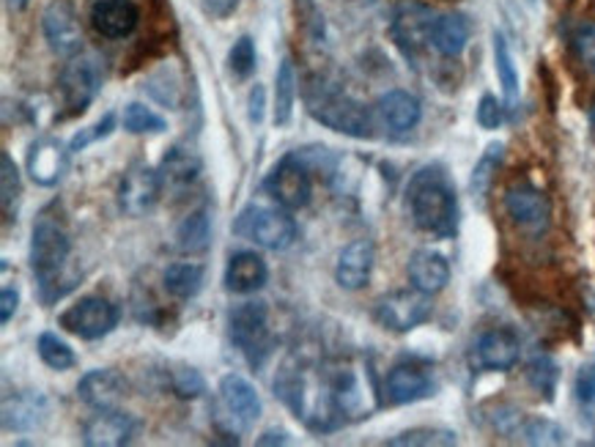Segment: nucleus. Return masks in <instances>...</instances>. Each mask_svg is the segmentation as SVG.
<instances>
[{
  "label": "nucleus",
  "mask_w": 595,
  "mask_h": 447,
  "mask_svg": "<svg viewBox=\"0 0 595 447\" xmlns=\"http://www.w3.org/2000/svg\"><path fill=\"white\" fill-rule=\"evenodd\" d=\"M275 392L291 409L294 417L302 420L316 434H330L346 423L332 392L330 365H321V370L299 363L283 365L275 379Z\"/></svg>",
  "instance_id": "nucleus-1"
},
{
  "label": "nucleus",
  "mask_w": 595,
  "mask_h": 447,
  "mask_svg": "<svg viewBox=\"0 0 595 447\" xmlns=\"http://www.w3.org/2000/svg\"><path fill=\"white\" fill-rule=\"evenodd\" d=\"M407 206L420 231L436 239H450L458 231V200L450 179L442 168H420L407 190Z\"/></svg>",
  "instance_id": "nucleus-2"
},
{
  "label": "nucleus",
  "mask_w": 595,
  "mask_h": 447,
  "mask_svg": "<svg viewBox=\"0 0 595 447\" xmlns=\"http://www.w3.org/2000/svg\"><path fill=\"white\" fill-rule=\"evenodd\" d=\"M305 105L308 113L319 124H324L332 133L348 135V138H374V113L363 105V102L354 100L352 94L341 89L335 83H327V80H313L305 91Z\"/></svg>",
  "instance_id": "nucleus-3"
},
{
  "label": "nucleus",
  "mask_w": 595,
  "mask_h": 447,
  "mask_svg": "<svg viewBox=\"0 0 595 447\" xmlns=\"http://www.w3.org/2000/svg\"><path fill=\"white\" fill-rule=\"evenodd\" d=\"M69 253H72V242H69V233L64 231L61 222L53 220L50 215H42L34 222V231H31L28 261L36 280H39V294L45 305L56 302L69 291L67 286H61Z\"/></svg>",
  "instance_id": "nucleus-4"
},
{
  "label": "nucleus",
  "mask_w": 595,
  "mask_h": 447,
  "mask_svg": "<svg viewBox=\"0 0 595 447\" xmlns=\"http://www.w3.org/2000/svg\"><path fill=\"white\" fill-rule=\"evenodd\" d=\"M330 379L337 409L346 420H365L379 409V387L368 365L354 359L330 363Z\"/></svg>",
  "instance_id": "nucleus-5"
},
{
  "label": "nucleus",
  "mask_w": 595,
  "mask_h": 447,
  "mask_svg": "<svg viewBox=\"0 0 595 447\" xmlns=\"http://www.w3.org/2000/svg\"><path fill=\"white\" fill-rule=\"evenodd\" d=\"M228 335H231L233 346L248 357L253 368H264L266 359L272 357V348H275L266 302H259V299L253 302L250 299V302L231 308V313H228Z\"/></svg>",
  "instance_id": "nucleus-6"
},
{
  "label": "nucleus",
  "mask_w": 595,
  "mask_h": 447,
  "mask_svg": "<svg viewBox=\"0 0 595 447\" xmlns=\"http://www.w3.org/2000/svg\"><path fill=\"white\" fill-rule=\"evenodd\" d=\"M233 233L250 239L259 248L264 250H288L297 242V220L291 217V211L283 209V206H261L250 204L242 215L233 222Z\"/></svg>",
  "instance_id": "nucleus-7"
},
{
  "label": "nucleus",
  "mask_w": 595,
  "mask_h": 447,
  "mask_svg": "<svg viewBox=\"0 0 595 447\" xmlns=\"http://www.w3.org/2000/svg\"><path fill=\"white\" fill-rule=\"evenodd\" d=\"M105 74H102V64L96 56H75L69 58L67 67L61 69L58 78V91H61V105L67 107L64 116H80L91 107V102L100 96Z\"/></svg>",
  "instance_id": "nucleus-8"
},
{
  "label": "nucleus",
  "mask_w": 595,
  "mask_h": 447,
  "mask_svg": "<svg viewBox=\"0 0 595 447\" xmlns=\"http://www.w3.org/2000/svg\"><path fill=\"white\" fill-rule=\"evenodd\" d=\"M220 417L217 425L226 431L228 436L244 434L255 425V420L261 417V398L255 392V387L250 385L244 376L239 374H226L220 379Z\"/></svg>",
  "instance_id": "nucleus-9"
},
{
  "label": "nucleus",
  "mask_w": 595,
  "mask_h": 447,
  "mask_svg": "<svg viewBox=\"0 0 595 447\" xmlns=\"http://www.w3.org/2000/svg\"><path fill=\"white\" fill-rule=\"evenodd\" d=\"M264 193L288 211H299L310 204L313 179H310V168L305 165V160L297 151L286 154L272 168L270 176L264 179Z\"/></svg>",
  "instance_id": "nucleus-10"
},
{
  "label": "nucleus",
  "mask_w": 595,
  "mask_h": 447,
  "mask_svg": "<svg viewBox=\"0 0 595 447\" xmlns=\"http://www.w3.org/2000/svg\"><path fill=\"white\" fill-rule=\"evenodd\" d=\"M434 313L428 294L417 291V288H398V291L379 297L374 308V319L379 321L385 330L392 332H412L414 326L425 324Z\"/></svg>",
  "instance_id": "nucleus-11"
},
{
  "label": "nucleus",
  "mask_w": 595,
  "mask_h": 447,
  "mask_svg": "<svg viewBox=\"0 0 595 447\" xmlns=\"http://www.w3.org/2000/svg\"><path fill=\"white\" fill-rule=\"evenodd\" d=\"M118 308L105 297H83L80 302H75L72 308H67L58 319V326H64L72 335L83 337V341H100V337L111 335L118 324Z\"/></svg>",
  "instance_id": "nucleus-12"
},
{
  "label": "nucleus",
  "mask_w": 595,
  "mask_h": 447,
  "mask_svg": "<svg viewBox=\"0 0 595 447\" xmlns=\"http://www.w3.org/2000/svg\"><path fill=\"white\" fill-rule=\"evenodd\" d=\"M436 20L439 18L434 14V9L420 3V0H401L392 12L390 34L407 56H414L431 45Z\"/></svg>",
  "instance_id": "nucleus-13"
},
{
  "label": "nucleus",
  "mask_w": 595,
  "mask_h": 447,
  "mask_svg": "<svg viewBox=\"0 0 595 447\" xmlns=\"http://www.w3.org/2000/svg\"><path fill=\"white\" fill-rule=\"evenodd\" d=\"M162 195L160 171L149 168L146 162H135L127 168L118 184V209L127 217H144L157 206Z\"/></svg>",
  "instance_id": "nucleus-14"
},
{
  "label": "nucleus",
  "mask_w": 595,
  "mask_h": 447,
  "mask_svg": "<svg viewBox=\"0 0 595 447\" xmlns=\"http://www.w3.org/2000/svg\"><path fill=\"white\" fill-rule=\"evenodd\" d=\"M42 34L47 47L61 58H75L83 53V28L75 14L72 3L67 0H53L42 14Z\"/></svg>",
  "instance_id": "nucleus-15"
},
{
  "label": "nucleus",
  "mask_w": 595,
  "mask_h": 447,
  "mask_svg": "<svg viewBox=\"0 0 595 447\" xmlns=\"http://www.w3.org/2000/svg\"><path fill=\"white\" fill-rule=\"evenodd\" d=\"M505 211L518 228L540 233L549 226L551 204L538 187H533V184L527 182H518L505 193Z\"/></svg>",
  "instance_id": "nucleus-16"
},
{
  "label": "nucleus",
  "mask_w": 595,
  "mask_h": 447,
  "mask_svg": "<svg viewBox=\"0 0 595 447\" xmlns=\"http://www.w3.org/2000/svg\"><path fill=\"white\" fill-rule=\"evenodd\" d=\"M522 343L518 335L507 326L483 332L472 346V365L483 370H511L518 363Z\"/></svg>",
  "instance_id": "nucleus-17"
},
{
  "label": "nucleus",
  "mask_w": 595,
  "mask_h": 447,
  "mask_svg": "<svg viewBox=\"0 0 595 447\" xmlns=\"http://www.w3.org/2000/svg\"><path fill=\"white\" fill-rule=\"evenodd\" d=\"M69 146H64L56 138H36L31 144L28 157H25V168L34 184L39 187H56L64 179L69 168Z\"/></svg>",
  "instance_id": "nucleus-18"
},
{
  "label": "nucleus",
  "mask_w": 595,
  "mask_h": 447,
  "mask_svg": "<svg viewBox=\"0 0 595 447\" xmlns=\"http://www.w3.org/2000/svg\"><path fill=\"white\" fill-rule=\"evenodd\" d=\"M434 392V376L420 363H398L392 365L385 379L387 401L403 406V403L423 401Z\"/></svg>",
  "instance_id": "nucleus-19"
},
{
  "label": "nucleus",
  "mask_w": 595,
  "mask_h": 447,
  "mask_svg": "<svg viewBox=\"0 0 595 447\" xmlns=\"http://www.w3.org/2000/svg\"><path fill=\"white\" fill-rule=\"evenodd\" d=\"M91 28L105 39H127L140 23V9L135 0H94L91 7Z\"/></svg>",
  "instance_id": "nucleus-20"
},
{
  "label": "nucleus",
  "mask_w": 595,
  "mask_h": 447,
  "mask_svg": "<svg viewBox=\"0 0 595 447\" xmlns=\"http://www.w3.org/2000/svg\"><path fill=\"white\" fill-rule=\"evenodd\" d=\"M135 434H138V420L133 414H124L122 409L96 412L83 425V442L89 447H122L129 445Z\"/></svg>",
  "instance_id": "nucleus-21"
},
{
  "label": "nucleus",
  "mask_w": 595,
  "mask_h": 447,
  "mask_svg": "<svg viewBox=\"0 0 595 447\" xmlns=\"http://www.w3.org/2000/svg\"><path fill=\"white\" fill-rule=\"evenodd\" d=\"M376 264V248L368 239H354L341 250L335 264V280L343 291H363L370 283Z\"/></svg>",
  "instance_id": "nucleus-22"
},
{
  "label": "nucleus",
  "mask_w": 595,
  "mask_h": 447,
  "mask_svg": "<svg viewBox=\"0 0 595 447\" xmlns=\"http://www.w3.org/2000/svg\"><path fill=\"white\" fill-rule=\"evenodd\" d=\"M78 398L91 406L94 412H105V409H118L127 398V381L122 374L113 368H96L80 379Z\"/></svg>",
  "instance_id": "nucleus-23"
},
{
  "label": "nucleus",
  "mask_w": 595,
  "mask_h": 447,
  "mask_svg": "<svg viewBox=\"0 0 595 447\" xmlns=\"http://www.w3.org/2000/svg\"><path fill=\"white\" fill-rule=\"evenodd\" d=\"M50 417V401L42 392L25 390L3 398V428L28 434L39 431Z\"/></svg>",
  "instance_id": "nucleus-24"
},
{
  "label": "nucleus",
  "mask_w": 595,
  "mask_h": 447,
  "mask_svg": "<svg viewBox=\"0 0 595 447\" xmlns=\"http://www.w3.org/2000/svg\"><path fill=\"white\" fill-rule=\"evenodd\" d=\"M374 113H376V118H379L381 127L390 129V133H396V135H403V133H412V129L417 127L420 116H423V107H420L417 96L409 94V91L396 89L379 96Z\"/></svg>",
  "instance_id": "nucleus-25"
},
{
  "label": "nucleus",
  "mask_w": 595,
  "mask_h": 447,
  "mask_svg": "<svg viewBox=\"0 0 595 447\" xmlns=\"http://www.w3.org/2000/svg\"><path fill=\"white\" fill-rule=\"evenodd\" d=\"M270 280V270H266V261L261 255L242 250V253H233L226 264V291L231 294H255L266 286Z\"/></svg>",
  "instance_id": "nucleus-26"
},
{
  "label": "nucleus",
  "mask_w": 595,
  "mask_h": 447,
  "mask_svg": "<svg viewBox=\"0 0 595 447\" xmlns=\"http://www.w3.org/2000/svg\"><path fill=\"white\" fill-rule=\"evenodd\" d=\"M160 182H162V193H182L187 190L190 184L198 182L201 171H204V162L195 151L184 149V146H173L160 162Z\"/></svg>",
  "instance_id": "nucleus-27"
},
{
  "label": "nucleus",
  "mask_w": 595,
  "mask_h": 447,
  "mask_svg": "<svg viewBox=\"0 0 595 447\" xmlns=\"http://www.w3.org/2000/svg\"><path fill=\"white\" fill-rule=\"evenodd\" d=\"M409 283H412L417 291L428 294V297H434V294H439L442 288L450 283V264H447V259L442 253H436V250H417V253L409 259Z\"/></svg>",
  "instance_id": "nucleus-28"
},
{
  "label": "nucleus",
  "mask_w": 595,
  "mask_h": 447,
  "mask_svg": "<svg viewBox=\"0 0 595 447\" xmlns=\"http://www.w3.org/2000/svg\"><path fill=\"white\" fill-rule=\"evenodd\" d=\"M211 244V217L206 206L190 211L182 222H179L176 233H173V248L184 255H201L206 253Z\"/></svg>",
  "instance_id": "nucleus-29"
},
{
  "label": "nucleus",
  "mask_w": 595,
  "mask_h": 447,
  "mask_svg": "<svg viewBox=\"0 0 595 447\" xmlns=\"http://www.w3.org/2000/svg\"><path fill=\"white\" fill-rule=\"evenodd\" d=\"M469 34H472V28H469V20L464 14H442L434 25L431 47L442 58H458L467 50Z\"/></svg>",
  "instance_id": "nucleus-30"
},
{
  "label": "nucleus",
  "mask_w": 595,
  "mask_h": 447,
  "mask_svg": "<svg viewBox=\"0 0 595 447\" xmlns=\"http://www.w3.org/2000/svg\"><path fill=\"white\" fill-rule=\"evenodd\" d=\"M204 266L193 264V261H176L165 270L162 283H165L168 294L176 299H193L198 297L201 288H204Z\"/></svg>",
  "instance_id": "nucleus-31"
},
{
  "label": "nucleus",
  "mask_w": 595,
  "mask_h": 447,
  "mask_svg": "<svg viewBox=\"0 0 595 447\" xmlns=\"http://www.w3.org/2000/svg\"><path fill=\"white\" fill-rule=\"evenodd\" d=\"M294 100H297V72L291 58H283L275 74V124L286 127L294 116Z\"/></svg>",
  "instance_id": "nucleus-32"
},
{
  "label": "nucleus",
  "mask_w": 595,
  "mask_h": 447,
  "mask_svg": "<svg viewBox=\"0 0 595 447\" xmlns=\"http://www.w3.org/2000/svg\"><path fill=\"white\" fill-rule=\"evenodd\" d=\"M20 193H23V184H20V171L14 165L12 154H0V206H3V217L7 222L14 220V211H18Z\"/></svg>",
  "instance_id": "nucleus-33"
},
{
  "label": "nucleus",
  "mask_w": 595,
  "mask_h": 447,
  "mask_svg": "<svg viewBox=\"0 0 595 447\" xmlns=\"http://www.w3.org/2000/svg\"><path fill=\"white\" fill-rule=\"evenodd\" d=\"M36 348H39L42 363L53 370H69L78 365L72 346H69L67 341H61L56 332H42L39 341H36Z\"/></svg>",
  "instance_id": "nucleus-34"
},
{
  "label": "nucleus",
  "mask_w": 595,
  "mask_h": 447,
  "mask_svg": "<svg viewBox=\"0 0 595 447\" xmlns=\"http://www.w3.org/2000/svg\"><path fill=\"white\" fill-rule=\"evenodd\" d=\"M494 64H496V78H500L502 91H505L507 105L518 100V72L516 64H513L511 47H507L505 36L494 34Z\"/></svg>",
  "instance_id": "nucleus-35"
},
{
  "label": "nucleus",
  "mask_w": 595,
  "mask_h": 447,
  "mask_svg": "<svg viewBox=\"0 0 595 447\" xmlns=\"http://www.w3.org/2000/svg\"><path fill=\"white\" fill-rule=\"evenodd\" d=\"M502 160H505V146L502 144H491L489 149L483 151V157H480L478 165H474L472 171V193L478 195V198H483L491 190V182H494Z\"/></svg>",
  "instance_id": "nucleus-36"
},
{
  "label": "nucleus",
  "mask_w": 595,
  "mask_h": 447,
  "mask_svg": "<svg viewBox=\"0 0 595 447\" xmlns=\"http://www.w3.org/2000/svg\"><path fill=\"white\" fill-rule=\"evenodd\" d=\"M456 434L445 428H412L403 434L392 436L387 445L390 447H450L456 445Z\"/></svg>",
  "instance_id": "nucleus-37"
},
{
  "label": "nucleus",
  "mask_w": 595,
  "mask_h": 447,
  "mask_svg": "<svg viewBox=\"0 0 595 447\" xmlns=\"http://www.w3.org/2000/svg\"><path fill=\"white\" fill-rule=\"evenodd\" d=\"M124 129L129 135H162L168 129V122L162 116H157L151 107L133 102L124 111Z\"/></svg>",
  "instance_id": "nucleus-38"
},
{
  "label": "nucleus",
  "mask_w": 595,
  "mask_h": 447,
  "mask_svg": "<svg viewBox=\"0 0 595 447\" xmlns=\"http://www.w3.org/2000/svg\"><path fill=\"white\" fill-rule=\"evenodd\" d=\"M527 379H529V385L540 392V396L551 401L557 390V381H560V370H557L554 359L546 357V354H538V357L527 365Z\"/></svg>",
  "instance_id": "nucleus-39"
},
{
  "label": "nucleus",
  "mask_w": 595,
  "mask_h": 447,
  "mask_svg": "<svg viewBox=\"0 0 595 447\" xmlns=\"http://www.w3.org/2000/svg\"><path fill=\"white\" fill-rule=\"evenodd\" d=\"M524 442H529V445H562L565 442V431L560 428L557 423H551V420H522V425H518V434Z\"/></svg>",
  "instance_id": "nucleus-40"
},
{
  "label": "nucleus",
  "mask_w": 595,
  "mask_h": 447,
  "mask_svg": "<svg viewBox=\"0 0 595 447\" xmlns=\"http://www.w3.org/2000/svg\"><path fill=\"white\" fill-rule=\"evenodd\" d=\"M228 67H231V72L237 74L239 80H248L250 74L255 72V67H259V53H255V42L250 39V36H242V39L231 47V53H228Z\"/></svg>",
  "instance_id": "nucleus-41"
},
{
  "label": "nucleus",
  "mask_w": 595,
  "mask_h": 447,
  "mask_svg": "<svg viewBox=\"0 0 595 447\" xmlns=\"http://www.w3.org/2000/svg\"><path fill=\"white\" fill-rule=\"evenodd\" d=\"M571 45L576 58L582 61V67L587 69L590 74H595V23H584L573 31Z\"/></svg>",
  "instance_id": "nucleus-42"
},
{
  "label": "nucleus",
  "mask_w": 595,
  "mask_h": 447,
  "mask_svg": "<svg viewBox=\"0 0 595 447\" xmlns=\"http://www.w3.org/2000/svg\"><path fill=\"white\" fill-rule=\"evenodd\" d=\"M113 129H116V113H105V116H102L96 124H91V127L80 129V133L75 135L72 140H69V149H72V151H83L85 146L96 144V140L111 138Z\"/></svg>",
  "instance_id": "nucleus-43"
},
{
  "label": "nucleus",
  "mask_w": 595,
  "mask_h": 447,
  "mask_svg": "<svg viewBox=\"0 0 595 447\" xmlns=\"http://www.w3.org/2000/svg\"><path fill=\"white\" fill-rule=\"evenodd\" d=\"M171 387L179 398H184V401H190V398H201L206 392L204 376H201L195 368L173 370Z\"/></svg>",
  "instance_id": "nucleus-44"
},
{
  "label": "nucleus",
  "mask_w": 595,
  "mask_h": 447,
  "mask_svg": "<svg viewBox=\"0 0 595 447\" xmlns=\"http://www.w3.org/2000/svg\"><path fill=\"white\" fill-rule=\"evenodd\" d=\"M573 396H576V401L582 403V406H593L595 403V359H587V363L576 370Z\"/></svg>",
  "instance_id": "nucleus-45"
},
{
  "label": "nucleus",
  "mask_w": 595,
  "mask_h": 447,
  "mask_svg": "<svg viewBox=\"0 0 595 447\" xmlns=\"http://www.w3.org/2000/svg\"><path fill=\"white\" fill-rule=\"evenodd\" d=\"M502 118H505V111H502V105L496 102V96L483 94V100H480L478 105V124L483 129H496L502 124Z\"/></svg>",
  "instance_id": "nucleus-46"
},
{
  "label": "nucleus",
  "mask_w": 595,
  "mask_h": 447,
  "mask_svg": "<svg viewBox=\"0 0 595 447\" xmlns=\"http://www.w3.org/2000/svg\"><path fill=\"white\" fill-rule=\"evenodd\" d=\"M264 105H266V91H264V85L255 83L253 89H250V96H248L250 122H253V124L264 122Z\"/></svg>",
  "instance_id": "nucleus-47"
},
{
  "label": "nucleus",
  "mask_w": 595,
  "mask_h": 447,
  "mask_svg": "<svg viewBox=\"0 0 595 447\" xmlns=\"http://www.w3.org/2000/svg\"><path fill=\"white\" fill-rule=\"evenodd\" d=\"M18 305H20L18 288H12V286L3 288V294H0V324H9V321L14 319V313H18Z\"/></svg>",
  "instance_id": "nucleus-48"
},
{
  "label": "nucleus",
  "mask_w": 595,
  "mask_h": 447,
  "mask_svg": "<svg viewBox=\"0 0 595 447\" xmlns=\"http://www.w3.org/2000/svg\"><path fill=\"white\" fill-rule=\"evenodd\" d=\"M239 0H204V9L211 18H228V14L237 12Z\"/></svg>",
  "instance_id": "nucleus-49"
},
{
  "label": "nucleus",
  "mask_w": 595,
  "mask_h": 447,
  "mask_svg": "<svg viewBox=\"0 0 595 447\" xmlns=\"http://www.w3.org/2000/svg\"><path fill=\"white\" fill-rule=\"evenodd\" d=\"M255 442H259V445H288L291 439H288L286 431H266V434L259 436Z\"/></svg>",
  "instance_id": "nucleus-50"
},
{
  "label": "nucleus",
  "mask_w": 595,
  "mask_h": 447,
  "mask_svg": "<svg viewBox=\"0 0 595 447\" xmlns=\"http://www.w3.org/2000/svg\"><path fill=\"white\" fill-rule=\"evenodd\" d=\"M28 3H31V0H7V9H9V12H23Z\"/></svg>",
  "instance_id": "nucleus-51"
},
{
  "label": "nucleus",
  "mask_w": 595,
  "mask_h": 447,
  "mask_svg": "<svg viewBox=\"0 0 595 447\" xmlns=\"http://www.w3.org/2000/svg\"><path fill=\"white\" fill-rule=\"evenodd\" d=\"M593 124H595V107H593Z\"/></svg>",
  "instance_id": "nucleus-52"
}]
</instances>
